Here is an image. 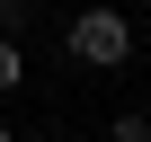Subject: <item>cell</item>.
<instances>
[{
	"label": "cell",
	"mask_w": 151,
	"mask_h": 142,
	"mask_svg": "<svg viewBox=\"0 0 151 142\" xmlns=\"http://www.w3.org/2000/svg\"><path fill=\"white\" fill-rule=\"evenodd\" d=\"M0 142H18V133H9V115H0Z\"/></svg>",
	"instance_id": "5"
},
{
	"label": "cell",
	"mask_w": 151,
	"mask_h": 142,
	"mask_svg": "<svg viewBox=\"0 0 151 142\" xmlns=\"http://www.w3.org/2000/svg\"><path fill=\"white\" fill-rule=\"evenodd\" d=\"M62 44H71V62H89V71H124L133 62V18L116 9V0H89V9L62 27Z\"/></svg>",
	"instance_id": "1"
},
{
	"label": "cell",
	"mask_w": 151,
	"mask_h": 142,
	"mask_svg": "<svg viewBox=\"0 0 151 142\" xmlns=\"http://www.w3.org/2000/svg\"><path fill=\"white\" fill-rule=\"evenodd\" d=\"M107 142H151V115H116V124H107Z\"/></svg>",
	"instance_id": "3"
},
{
	"label": "cell",
	"mask_w": 151,
	"mask_h": 142,
	"mask_svg": "<svg viewBox=\"0 0 151 142\" xmlns=\"http://www.w3.org/2000/svg\"><path fill=\"white\" fill-rule=\"evenodd\" d=\"M9 89H27V53H18L9 36H0V98H9Z\"/></svg>",
	"instance_id": "2"
},
{
	"label": "cell",
	"mask_w": 151,
	"mask_h": 142,
	"mask_svg": "<svg viewBox=\"0 0 151 142\" xmlns=\"http://www.w3.org/2000/svg\"><path fill=\"white\" fill-rule=\"evenodd\" d=\"M18 27H27V0H0V36L18 44Z\"/></svg>",
	"instance_id": "4"
}]
</instances>
